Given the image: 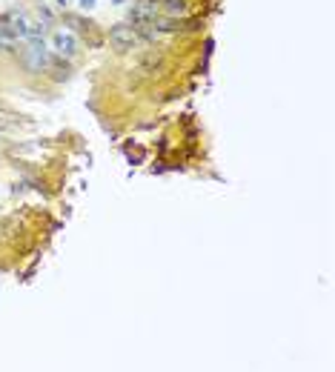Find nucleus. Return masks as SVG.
<instances>
[{"instance_id": "f257e3e1", "label": "nucleus", "mask_w": 335, "mask_h": 372, "mask_svg": "<svg viewBox=\"0 0 335 372\" xmlns=\"http://www.w3.org/2000/svg\"><path fill=\"white\" fill-rule=\"evenodd\" d=\"M20 60H23L26 69L35 72V75L49 72V66H52V55H49V49L43 46V40H32V43L20 52Z\"/></svg>"}, {"instance_id": "f03ea898", "label": "nucleus", "mask_w": 335, "mask_h": 372, "mask_svg": "<svg viewBox=\"0 0 335 372\" xmlns=\"http://www.w3.org/2000/svg\"><path fill=\"white\" fill-rule=\"evenodd\" d=\"M109 43H112L117 52L135 49V46H138V32H135V26H129V23H115L112 29H109Z\"/></svg>"}, {"instance_id": "7ed1b4c3", "label": "nucleus", "mask_w": 335, "mask_h": 372, "mask_svg": "<svg viewBox=\"0 0 335 372\" xmlns=\"http://www.w3.org/2000/svg\"><path fill=\"white\" fill-rule=\"evenodd\" d=\"M155 14H158L155 0H138L129 9V26H149V23H155Z\"/></svg>"}, {"instance_id": "20e7f679", "label": "nucleus", "mask_w": 335, "mask_h": 372, "mask_svg": "<svg viewBox=\"0 0 335 372\" xmlns=\"http://www.w3.org/2000/svg\"><path fill=\"white\" fill-rule=\"evenodd\" d=\"M52 46H55V52H58L60 58H72V55L78 52V40H75L72 32H55Z\"/></svg>"}, {"instance_id": "39448f33", "label": "nucleus", "mask_w": 335, "mask_h": 372, "mask_svg": "<svg viewBox=\"0 0 335 372\" xmlns=\"http://www.w3.org/2000/svg\"><path fill=\"white\" fill-rule=\"evenodd\" d=\"M163 9L169 14H186L189 6H186V0H163Z\"/></svg>"}, {"instance_id": "423d86ee", "label": "nucleus", "mask_w": 335, "mask_h": 372, "mask_svg": "<svg viewBox=\"0 0 335 372\" xmlns=\"http://www.w3.org/2000/svg\"><path fill=\"white\" fill-rule=\"evenodd\" d=\"M81 6H83V9H92V6H95V0H81Z\"/></svg>"}]
</instances>
